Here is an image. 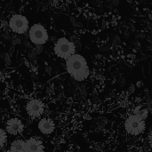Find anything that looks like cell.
<instances>
[{"mask_svg": "<svg viewBox=\"0 0 152 152\" xmlns=\"http://www.w3.org/2000/svg\"><path fill=\"white\" fill-rule=\"evenodd\" d=\"M7 142V134L6 132L0 128V149H3Z\"/></svg>", "mask_w": 152, "mask_h": 152, "instance_id": "cell-12", "label": "cell"}, {"mask_svg": "<svg viewBox=\"0 0 152 152\" xmlns=\"http://www.w3.org/2000/svg\"><path fill=\"white\" fill-rule=\"evenodd\" d=\"M148 40H149L150 43H151V35H149L148 36Z\"/></svg>", "mask_w": 152, "mask_h": 152, "instance_id": "cell-27", "label": "cell"}, {"mask_svg": "<svg viewBox=\"0 0 152 152\" xmlns=\"http://www.w3.org/2000/svg\"><path fill=\"white\" fill-rule=\"evenodd\" d=\"M20 38H22V39H25V40H27V39L28 38V32H25V33L21 34Z\"/></svg>", "mask_w": 152, "mask_h": 152, "instance_id": "cell-19", "label": "cell"}, {"mask_svg": "<svg viewBox=\"0 0 152 152\" xmlns=\"http://www.w3.org/2000/svg\"><path fill=\"white\" fill-rule=\"evenodd\" d=\"M24 128L25 126L23 122L17 117L10 118L5 123V132L12 136L22 134Z\"/></svg>", "mask_w": 152, "mask_h": 152, "instance_id": "cell-7", "label": "cell"}, {"mask_svg": "<svg viewBox=\"0 0 152 152\" xmlns=\"http://www.w3.org/2000/svg\"><path fill=\"white\" fill-rule=\"evenodd\" d=\"M25 141L22 139H15L10 145V151L12 152H24Z\"/></svg>", "mask_w": 152, "mask_h": 152, "instance_id": "cell-10", "label": "cell"}, {"mask_svg": "<svg viewBox=\"0 0 152 152\" xmlns=\"http://www.w3.org/2000/svg\"><path fill=\"white\" fill-rule=\"evenodd\" d=\"M28 38L30 42L36 45H43L48 41V33L41 24H34L28 29Z\"/></svg>", "mask_w": 152, "mask_h": 152, "instance_id": "cell-4", "label": "cell"}, {"mask_svg": "<svg viewBox=\"0 0 152 152\" xmlns=\"http://www.w3.org/2000/svg\"><path fill=\"white\" fill-rule=\"evenodd\" d=\"M25 110L28 118H31L32 120H35L40 118L44 115L45 111V106L41 100L31 99L27 102Z\"/></svg>", "mask_w": 152, "mask_h": 152, "instance_id": "cell-5", "label": "cell"}, {"mask_svg": "<svg viewBox=\"0 0 152 152\" xmlns=\"http://www.w3.org/2000/svg\"><path fill=\"white\" fill-rule=\"evenodd\" d=\"M119 44H120V38H119V37L115 36L114 37V39H113V45H118Z\"/></svg>", "mask_w": 152, "mask_h": 152, "instance_id": "cell-15", "label": "cell"}, {"mask_svg": "<svg viewBox=\"0 0 152 152\" xmlns=\"http://www.w3.org/2000/svg\"><path fill=\"white\" fill-rule=\"evenodd\" d=\"M129 26L131 27L132 31H133V32H135V28H134V25H132V24H129Z\"/></svg>", "mask_w": 152, "mask_h": 152, "instance_id": "cell-24", "label": "cell"}, {"mask_svg": "<svg viewBox=\"0 0 152 152\" xmlns=\"http://www.w3.org/2000/svg\"><path fill=\"white\" fill-rule=\"evenodd\" d=\"M147 25H148V28H149V29H151L152 26H151V21L147 22Z\"/></svg>", "mask_w": 152, "mask_h": 152, "instance_id": "cell-25", "label": "cell"}, {"mask_svg": "<svg viewBox=\"0 0 152 152\" xmlns=\"http://www.w3.org/2000/svg\"><path fill=\"white\" fill-rule=\"evenodd\" d=\"M105 27H106V22H105L104 20H102V28L103 29V28H105Z\"/></svg>", "mask_w": 152, "mask_h": 152, "instance_id": "cell-23", "label": "cell"}, {"mask_svg": "<svg viewBox=\"0 0 152 152\" xmlns=\"http://www.w3.org/2000/svg\"><path fill=\"white\" fill-rule=\"evenodd\" d=\"M134 114H136V115L140 116L142 118H143L144 120H146L147 118H148V115H149V110H148L147 109L144 110V109H142L141 107H138V108L134 110Z\"/></svg>", "mask_w": 152, "mask_h": 152, "instance_id": "cell-11", "label": "cell"}, {"mask_svg": "<svg viewBox=\"0 0 152 152\" xmlns=\"http://www.w3.org/2000/svg\"><path fill=\"white\" fill-rule=\"evenodd\" d=\"M110 2H111V4H112L114 6H117V5L119 4V1H118V0H110Z\"/></svg>", "mask_w": 152, "mask_h": 152, "instance_id": "cell-22", "label": "cell"}, {"mask_svg": "<svg viewBox=\"0 0 152 152\" xmlns=\"http://www.w3.org/2000/svg\"><path fill=\"white\" fill-rule=\"evenodd\" d=\"M24 45H26V47H28V49H32V46H31V44L29 42H28L27 40L24 41Z\"/></svg>", "mask_w": 152, "mask_h": 152, "instance_id": "cell-21", "label": "cell"}, {"mask_svg": "<svg viewBox=\"0 0 152 152\" xmlns=\"http://www.w3.org/2000/svg\"><path fill=\"white\" fill-rule=\"evenodd\" d=\"M44 142L37 137H29L25 141L24 152H44Z\"/></svg>", "mask_w": 152, "mask_h": 152, "instance_id": "cell-8", "label": "cell"}, {"mask_svg": "<svg viewBox=\"0 0 152 152\" xmlns=\"http://www.w3.org/2000/svg\"><path fill=\"white\" fill-rule=\"evenodd\" d=\"M14 45H13L12 43H11V46H10V49H9V53L10 54H12L13 53V51H14Z\"/></svg>", "mask_w": 152, "mask_h": 152, "instance_id": "cell-20", "label": "cell"}, {"mask_svg": "<svg viewBox=\"0 0 152 152\" xmlns=\"http://www.w3.org/2000/svg\"><path fill=\"white\" fill-rule=\"evenodd\" d=\"M12 43L13 45H20V44L21 43V40H20V37H18L14 36V37L12 38Z\"/></svg>", "mask_w": 152, "mask_h": 152, "instance_id": "cell-14", "label": "cell"}, {"mask_svg": "<svg viewBox=\"0 0 152 152\" xmlns=\"http://www.w3.org/2000/svg\"><path fill=\"white\" fill-rule=\"evenodd\" d=\"M1 36H2V37L5 38V39H7V40H11V39H12V37H11L9 34H7V33H3Z\"/></svg>", "mask_w": 152, "mask_h": 152, "instance_id": "cell-17", "label": "cell"}, {"mask_svg": "<svg viewBox=\"0 0 152 152\" xmlns=\"http://www.w3.org/2000/svg\"><path fill=\"white\" fill-rule=\"evenodd\" d=\"M37 128L42 134L50 135L55 130V123L50 118H42L38 121Z\"/></svg>", "mask_w": 152, "mask_h": 152, "instance_id": "cell-9", "label": "cell"}, {"mask_svg": "<svg viewBox=\"0 0 152 152\" xmlns=\"http://www.w3.org/2000/svg\"><path fill=\"white\" fill-rule=\"evenodd\" d=\"M54 53L59 58L67 60L76 53V45L70 40L65 37H61L55 43Z\"/></svg>", "mask_w": 152, "mask_h": 152, "instance_id": "cell-3", "label": "cell"}, {"mask_svg": "<svg viewBox=\"0 0 152 152\" xmlns=\"http://www.w3.org/2000/svg\"><path fill=\"white\" fill-rule=\"evenodd\" d=\"M43 51V46L42 45H36L35 48H33V52L35 53V54H39L41 53Z\"/></svg>", "mask_w": 152, "mask_h": 152, "instance_id": "cell-13", "label": "cell"}, {"mask_svg": "<svg viewBox=\"0 0 152 152\" xmlns=\"http://www.w3.org/2000/svg\"><path fill=\"white\" fill-rule=\"evenodd\" d=\"M9 27L17 34H23L28 29V20L21 14H13L9 20Z\"/></svg>", "mask_w": 152, "mask_h": 152, "instance_id": "cell-6", "label": "cell"}, {"mask_svg": "<svg viewBox=\"0 0 152 152\" xmlns=\"http://www.w3.org/2000/svg\"><path fill=\"white\" fill-rule=\"evenodd\" d=\"M125 130L132 136L143 134L146 130V121L136 114H132L125 121Z\"/></svg>", "mask_w": 152, "mask_h": 152, "instance_id": "cell-2", "label": "cell"}, {"mask_svg": "<svg viewBox=\"0 0 152 152\" xmlns=\"http://www.w3.org/2000/svg\"><path fill=\"white\" fill-rule=\"evenodd\" d=\"M69 19H70V20H71V22H72V23H74V22H75V20H75V18H73V17H69Z\"/></svg>", "mask_w": 152, "mask_h": 152, "instance_id": "cell-26", "label": "cell"}, {"mask_svg": "<svg viewBox=\"0 0 152 152\" xmlns=\"http://www.w3.org/2000/svg\"><path fill=\"white\" fill-rule=\"evenodd\" d=\"M5 152H12V151H11L10 150H7V151H5Z\"/></svg>", "mask_w": 152, "mask_h": 152, "instance_id": "cell-28", "label": "cell"}, {"mask_svg": "<svg viewBox=\"0 0 152 152\" xmlns=\"http://www.w3.org/2000/svg\"><path fill=\"white\" fill-rule=\"evenodd\" d=\"M66 69L71 77L78 82L85 81L90 74L86 60L80 54L74 53L66 60Z\"/></svg>", "mask_w": 152, "mask_h": 152, "instance_id": "cell-1", "label": "cell"}, {"mask_svg": "<svg viewBox=\"0 0 152 152\" xmlns=\"http://www.w3.org/2000/svg\"><path fill=\"white\" fill-rule=\"evenodd\" d=\"M4 61H5V63H6V64H10L11 60H10V56H9V54H7V53H5V54H4Z\"/></svg>", "mask_w": 152, "mask_h": 152, "instance_id": "cell-18", "label": "cell"}, {"mask_svg": "<svg viewBox=\"0 0 152 152\" xmlns=\"http://www.w3.org/2000/svg\"><path fill=\"white\" fill-rule=\"evenodd\" d=\"M139 1H140V2H142V3H143V2H144V0H139Z\"/></svg>", "mask_w": 152, "mask_h": 152, "instance_id": "cell-29", "label": "cell"}, {"mask_svg": "<svg viewBox=\"0 0 152 152\" xmlns=\"http://www.w3.org/2000/svg\"><path fill=\"white\" fill-rule=\"evenodd\" d=\"M73 26H74L75 28H83V24H82L81 22H78V21H75V22L73 23Z\"/></svg>", "mask_w": 152, "mask_h": 152, "instance_id": "cell-16", "label": "cell"}]
</instances>
